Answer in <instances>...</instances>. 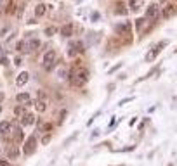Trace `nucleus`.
<instances>
[{"mask_svg": "<svg viewBox=\"0 0 177 166\" xmlns=\"http://www.w3.org/2000/svg\"><path fill=\"white\" fill-rule=\"evenodd\" d=\"M70 80L73 85H85L88 81V71L85 68H80V69H71L70 73Z\"/></svg>", "mask_w": 177, "mask_h": 166, "instance_id": "f257e3e1", "label": "nucleus"}, {"mask_svg": "<svg viewBox=\"0 0 177 166\" xmlns=\"http://www.w3.org/2000/svg\"><path fill=\"white\" fill-rule=\"evenodd\" d=\"M54 62H56V52H54V50H47V52L44 54V57H42V66H44V69L50 71Z\"/></svg>", "mask_w": 177, "mask_h": 166, "instance_id": "f03ea898", "label": "nucleus"}, {"mask_svg": "<svg viewBox=\"0 0 177 166\" xmlns=\"http://www.w3.org/2000/svg\"><path fill=\"white\" fill-rule=\"evenodd\" d=\"M35 149H37V135H31V137H28L26 142L23 144V152L30 156V154L35 152Z\"/></svg>", "mask_w": 177, "mask_h": 166, "instance_id": "7ed1b4c3", "label": "nucleus"}, {"mask_svg": "<svg viewBox=\"0 0 177 166\" xmlns=\"http://www.w3.org/2000/svg\"><path fill=\"white\" fill-rule=\"evenodd\" d=\"M82 50H84V45L80 44V42H70V44H68V56L70 57L78 56Z\"/></svg>", "mask_w": 177, "mask_h": 166, "instance_id": "20e7f679", "label": "nucleus"}, {"mask_svg": "<svg viewBox=\"0 0 177 166\" xmlns=\"http://www.w3.org/2000/svg\"><path fill=\"white\" fill-rule=\"evenodd\" d=\"M160 14V7L158 4H149L146 9V19H156Z\"/></svg>", "mask_w": 177, "mask_h": 166, "instance_id": "39448f33", "label": "nucleus"}, {"mask_svg": "<svg viewBox=\"0 0 177 166\" xmlns=\"http://www.w3.org/2000/svg\"><path fill=\"white\" fill-rule=\"evenodd\" d=\"M40 48V40L38 38H31L30 42H26V47H24V52L31 54V52H37Z\"/></svg>", "mask_w": 177, "mask_h": 166, "instance_id": "423d86ee", "label": "nucleus"}, {"mask_svg": "<svg viewBox=\"0 0 177 166\" xmlns=\"http://www.w3.org/2000/svg\"><path fill=\"white\" fill-rule=\"evenodd\" d=\"M5 154H7L9 159H18L19 151H18V147H16L14 144H7V147H5Z\"/></svg>", "mask_w": 177, "mask_h": 166, "instance_id": "0eeeda50", "label": "nucleus"}, {"mask_svg": "<svg viewBox=\"0 0 177 166\" xmlns=\"http://www.w3.org/2000/svg\"><path fill=\"white\" fill-rule=\"evenodd\" d=\"M19 121H21L23 127H30V125H33V121H35V116H33L31 113H26L19 118Z\"/></svg>", "mask_w": 177, "mask_h": 166, "instance_id": "6e6552de", "label": "nucleus"}, {"mask_svg": "<svg viewBox=\"0 0 177 166\" xmlns=\"http://www.w3.org/2000/svg\"><path fill=\"white\" fill-rule=\"evenodd\" d=\"M163 47H165V44H160L158 47H155V48H153V50H151V52L146 56V61H155L156 56H158V52H160V50H162Z\"/></svg>", "mask_w": 177, "mask_h": 166, "instance_id": "1a4fd4ad", "label": "nucleus"}, {"mask_svg": "<svg viewBox=\"0 0 177 166\" xmlns=\"http://www.w3.org/2000/svg\"><path fill=\"white\" fill-rule=\"evenodd\" d=\"M12 130V125L9 121H0V135H7Z\"/></svg>", "mask_w": 177, "mask_h": 166, "instance_id": "9d476101", "label": "nucleus"}, {"mask_svg": "<svg viewBox=\"0 0 177 166\" xmlns=\"http://www.w3.org/2000/svg\"><path fill=\"white\" fill-rule=\"evenodd\" d=\"M28 78H30V74H28L26 71H23V73L18 76V80H16V85H19V87L26 85V83H28Z\"/></svg>", "mask_w": 177, "mask_h": 166, "instance_id": "9b49d317", "label": "nucleus"}, {"mask_svg": "<svg viewBox=\"0 0 177 166\" xmlns=\"http://www.w3.org/2000/svg\"><path fill=\"white\" fill-rule=\"evenodd\" d=\"M18 102H19V104H23V106L30 104V102H31V99H30V93H26V92L18 93Z\"/></svg>", "mask_w": 177, "mask_h": 166, "instance_id": "f8f14e48", "label": "nucleus"}, {"mask_svg": "<svg viewBox=\"0 0 177 166\" xmlns=\"http://www.w3.org/2000/svg\"><path fill=\"white\" fill-rule=\"evenodd\" d=\"M23 139H24V135H23V128L16 127L14 128V140H16V142H23Z\"/></svg>", "mask_w": 177, "mask_h": 166, "instance_id": "ddd939ff", "label": "nucleus"}, {"mask_svg": "<svg viewBox=\"0 0 177 166\" xmlns=\"http://www.w3.org/2000/svg\"><path fill=\"white\" fill-rule=\"evenodd\" d=\"M61 35L63 36H71L73 35V26H71V24H64V26L61 28Z\"/></svg>", "mask_w": 177, "mask_h": 166, "instance_id": "4468645a", "label": "nucleus"}, {"mask_svg": "<svg viewBox=\"0 0 177 166\" xmlns=\"http://www.w3.org/2000/svg\"><path fill=\"white\" fill-rule=\"evenodd\" d=\"M45 12H47V5H45V4H38L35 7V14H37V16H44Z\"/></svg>", "mask_w": 177, "mask_h": 166, "instance_id": "2eb2a0df", "label": "nucleus"}, {"mask_svg": "<svg viewBox=\"0 0 177 166\" xmlns=\"http://www.w3.org/2000/svg\"><path fill=\"white\" fill-rule=\"evenodd\" d=\"M116 31L118 33H125V35H130V24H122V26H116Z\"/></svg>", "mask_w": 177, "mask_h": 166, "instance_id": "dca6fc26", "label": "nucleus"}, {"mask_svg": "<svg viewBox=\"0 0 177 166\" xmlns=\"http://www.w3.org/2000/svg\"><path fill=\"white\" fill-rule=\"evenodd\" d=\"M35 107H37V111H38V113H45V109H47V106H45L44 101H38L35 104Z\"/></svg>", "mask_w": 177, "mask_h": 166, "instance_id": "f3484780", "label": "nucleus"}, {"mask_svg": "<svg viewBox=\"0 0 177 166\" xmlns=\"http://www.w3.org/2000/svg\"><path fill=\"white\" fill-rule=\"evenodd\" d=\"M139 5H141V2H139V0H130V2H128V7H130L134 12L139 9Z\"/></svg>", "mask_w": 177, "mask_h": 166, "instance_id": "a211bd4d", "label": "nucleus"}, {"mask_svg": "<svg viewBox=\"0 0 177 166\" xmlns=\"http://www.w3.org/2000/svg\"><path fill=\"white\" fill-rule=\"evenodd\" d=\"M172 14H174V7L172 5H167V7L163 9V18H170Z\"/></svg>", "mask_w": 177, "mask_h": 166, "instance_id": "6ab92c4d", "label": "nucleus"}, {"mask_svg": "<svg viewBox=\"0 0 177 166\" xmlns=\"http://www.w3.org/2000/svg\"><path fill=\"white\" fill-rule=\"evenodd\" d=\"M14 114H16L18 118H21L23 114H26V109H24V107H21V106H18V107L14 109Z\"/></svg>", "mask_w": 177, "mask_h": 166, "instance_id": "aec40b11", "label": "nucleus"}, {"mask_svg": "<svg viewBox=\"0 0 177 166\" xmlns=\"http://www.w3.org/2000/svg\"><path fill=\"white\" fill-rule=\"evenodd\" d=\"M66 109H61V113H59V118H58V125H61L63 121H64V118H66Z\"/></svg>", "mask_w": 177, "mask_h": 166, "instance_id": "412c9836", "label": "nucleus"}, {"mask_svg": "<svg viewBox=\"0 0 177 166\" xmlns=\"http://www.w3.org/2000/svg\"><path fill=\"white\" fill-rule=\"evenodd\" d=\"M56 31H58V30H56L54 26H49L47 30H45V35H47V36H52V35H56Z\"/></svg>", "mask_w": 177, "mask_h": 166, "instance_id": "4be33fe9", "label": "nucleus"}, {"mask_svg": "<svg viewBox=\"0 0 177 166\" xmlns=\"http://www.w3.org/2000/svg\"><path fill=\"white\" fill-rule=\"evenodd\" d=\"M24 47H26V42H24V40H21V42H18V45H16V48H18L19 52H24Z\"/></svg>", "mask_w": 177, "mask_h": 166, "instance_id": "5701e85b", "label": "nucleus"}, {"mask_svg": "<svg viewBox=\"0 0 177 166\" xmlns=\"http://www.w3.org/2000/svg\"><path fill=\"white\" fill-rule=\"evenodd\" d=\"M58 74H59V78H68V69L66 68H61Z\"/></svg>", "mask_w": 177, "mask_h": 166, "instance_id": "b1692460", "label": "nucleus"}, {"mask_svg": "<svg viewBox=\"0 0 177 166\" xmlns=\"http://www.w3.org/2000/svg\"><path fill=\"white\" fill-rule=\"evenodd\" d=\"M116 10H118L120 14H127V9H125L123 4H116Z\"/></svg>", "mask_w": 177, "mask_h": 166, "instance_id": "393cba45", "label": "nucleus"}, {"mask_svg": "<svg viewBox=\"0 0 177 166\" xmlns=\"http://www.w3.org/2000/svg\"><path fill=\"white\" fill-rule=\"evenodd\" d=\"M12 10H14V0H11L9 5H7V14H11Z\"/></svg>", "mask_w": 177, "mask_h": 166, "instance_id": "a878e982", "label": "nucleus"}, {"mask_svg": "<svg viewBox=\"0 0 177 166\" xmlns=\"http://www.w3.org/2000/svg\"><path fill=\"white\" fill-rule=\"evenodd\" d=\"M42 142H44V144H49V142H50V135H45Z\"/></svg>", "mask_w": 177, "mask_h": 166, "instance_id": "bb28decb", "label": "nucleus"}, {"mask_svg": "<svg viewBox=\"0 0 177 166\" xmlns=\"http://www.w3.org/2000/svg\"><path fill=\"white\" fill-rule=\"evenodd\" d=\"M42 130H50V125H49V123H44V127H42Z\"/></svg>", "mask_w": 177, "mask_h": 166, "instance_id": "cd10ccee", "label": "nucleus"}, {"mask_svg": "<svg viewBox=\"0 0 177 166\" xmlns=\"http://www.w3.org/2000/svg\"><path fill=\"white\" fill-rule=\"evenodd\" d=\"M38 95H40V101H44V99H45V92H42V90L38 92Z\"/></svg>", "mask_w": 177, "mask_h": 166, "instance_id": "c85d7f7f", "label": "nucleus"}, {"mask_svg": "<svg viewBox=\"0 0 177 166\" xmlns=\"http://www.w3.org/2000/svg\"><path fill=\"white\" fill-rule=\"evenodd\" d=\"M142 23H144V19H137V23H136V24H137V28L142 26Z\"/></svg>", "mask_w": 177, "mask_h": 166, "instance_id": "c756f323", "label": "nucleus"}, {"mask_svg": "<svg viewBox=\"0 0 177 166\" xmlns=\"http://www.w3.org/2000/svg\"><path fill=\"white\" fill-rule=\"evenodd\" d=\"M0 166H11V164H9V161H4V159H2V161H0Z\"/></svg>", "mask_w": 177, "mask_h": 166, "instance_id": "7c9ffc66", "label": "nucleus"}, {"mask_svg": "<svg viewBox=\"0 0 177 166\" xmlns=\"http://www.w3.org/2000/svg\"><path fill=\"white\" fill-rule=\"evenodd\" d=\"M4 56V47H0V57Z\"/></svg>", "mask_w": 177, "mask_h": 166, "instance_id": "2f4dec72", "label": "nucleus"}, {"mask_svg": "<svg viewBox=\"0 0 177 166\" xmlns=\"http://www.w3.org/2000/svg\"><path fill=\"white\" fill-rule=\"evenodd\" d=\"M2 101H4V93L0 92V102H2Z\"/></svg>", "mask_w": 177, "mask_h": 166, "instance_id": "473e14b6", "label": "nucleus"}, {"mask_svg": "<svg viewBox=\"0 0 177 166\" xmlns=\"http://www.w3.org/2000/svg\"><path fill=\"white\" fill-rule=\"evenodd\" d=\"M0 113H2V107H0Z\"/></svg>", "mask_w": 177, "mask_h": 166, "instance_id": "72a5a7b5", "label": "nucleus"}]
</instances>
